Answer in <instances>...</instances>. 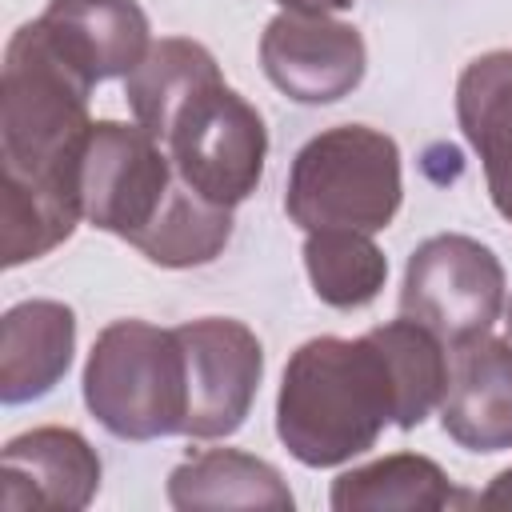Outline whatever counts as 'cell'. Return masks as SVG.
Segmentation results:
<instances>
[{
    "label": "cell",
    "mask_w": 512,
    "mask_h": 512,
    "mask_svg": "<svg viewBox=\"0 0 512 512\" xmlns=\"http://www.w3.org/2000/svg\"><path fill=\"white\" fill-rule=\"evenodd\" d=\"M176 340L184 348V384H188L184 436L192 440L232 436L244 424L264 376V348L256 332L228 316H204L180 324Z\"/></svg>",
    "instance_id": "cell-8"
},
{
    "label": "cell",
    "mask_w": 512,
    "mask_h": 512,
    "mask_svg": "<svg viewBox=\"0 0 512 512\" xmlns=\"http://www.w3.org/2000/svg\"><path fill=\"white\" fill-rule=\"evenodd\" d=\"M476 504L472 492L456 488L448 472L416 452H396L372 464H360L332 484V508L336 512H436V508H460Z\"/></svg>",
    "instance_id": "cell-16"
},
{
    "label": "cell",
    "mask_w": 512,
    "mask_h": 512,
    "mask_svg": "<svg viewBox=\"0 0 512 512\" xmlns=\"http://www.w3.org/2000/svg\"><path fill=\"white\" fill-rule=\"evenodd\" d=\"M456 116L484 164L496 212L512 220V48L484 52L460 72Z\"/></svg>",
    "instance_id": "cell-14"
},
{
    "label": "cell",
    "mask_w": 512,
    "mask_h": 512,
    "mask_svg": "<svg viewBox=\"0 0 512 512\" xmlns=\"http://www.w3.org/2000/svg\"><path fill=\"white\" fill-rule=\"evenodd\" d=\"M504 268L496 252L472 236H428L404 268L400 316L424 324L448 348H460L500 320Z\"/></svg>",
    "instance_id": "cell-7"
},
{
    "label": "cell",
    "mask_w": 512,
    "mask_h": 512,
    "mask_svg": "<svg viewBox=\"0 0 512 512\" xmlns=\"http://www.w3.org/2000/svg\"><path fill=\"white\" fill-rule=\"evenodd\" d=\"M396 424V380L368 336H316L284 368L276 396V432L308 468L344 464Z\"/></svg>",
    "instance_id": "cell-1"
},
{
    "label": "cell",
    "mask_w": 512,
    "mask_h": 512,
    "mask_svg": "<svg viewBox=\"0 0 512 512\" xmlns=\"http://www.w3.org/2000/svg\"><path fill=\"white\" fill-rule=\"evenodd\" d=\"M264 76L296 104H332L364 80V36L332 12H292L268 20L260 36Z\"/></svg>",
    "instance_id": "cell-9"
},
{
    "label": "cell",
    "mask_w": 512,
    "mask_h": 512,
    "mask_svg": "<svg viewBox=\"0 0 512 512\" xmlns=\"http://www.w3.org/2000/svg\"><path fill=\"white\" fill-rule=\"evenodd\" d=\"M372 340L380 344V352L392 368V380H396V428L408 432V428L424 424L448 392L444 340L408 316L372 328Z\"/></svg>",
    "instance_id": "cell-21"
},
{
    "label": "cell",
    "mask_w": 512,
    "mask_h": 512,
    "mask_svg": "<svg viewBox=\"0 0 512 512\" xmlns=\"http://www.w3.org/2000/svg\"><path fill=\"white\" fill-rule=\"evenodd\" d=\"M168 500L180 512L200 508H264V512H288L292 492L280 480V472L248 452L236 448H204L192 452L180 468L168 476Z\"/></svg>",
    "instance_id": "cell-15"
},
{
    "label": "cell",
    "mask_w": 512,
    "mask_h": 512,
    "mask_svg": "<svg viewBox=\"0 0 512 512\" xmlns=\"http://www.w3.org/2000/svg\"><path fill=\"white\" fill-rule=\"evenodd\" d=\"M232 240V208L200 196L180 176L156 212V220L132 240L160 268H200L212 264Z\"/></svg>",
    "instance_id": "cell-18"
},
{
    "label": "cell",
    "mask_w": 512,
    "mask_h": 512,
    "mask_svg": "<svg viewBox=\"0 0 512 512\" xmlns=\"http://www.w3.org/2000/svg\"><path fill=\"white\" fill-rule=\"evenodd\" d=\"M76 348V316L60 300H20L0 320V400L24 404L60 384Z\"/></svg>",
    "instance_id": "cell-12"
},
{
    "label": "cell",
    "mask_w": 512,
    "mask_h": 512,
    "mask_svg": "<svg viewBox=\"0 0 512 512\" xmlns=\"http://www.w3.org/2000/svg\"><path fill=\"white\" fill-rule=\"evenodd\" d=\"M80 220L84 216H80L76 192L4 172V188H0V260H4V268L48 256L56 244H64L76 232Z\"/></svg>",
    "instance_id": "cell-19"
},
{
    "label": "cell",
    "mask_w": 512,
    "mask_h": 512,
    "mask_svg": "<svg viewBox=\"0 0 512 512\" xmlns=\"http://www.w3.org/2000/svg\"><path fill=\"white\" fill-rule=\"evenodd\" d=\"M452 352L448 392L440 400L444 432L468 452L512 448V344L476 336Z\"/></svg>",
    "instance_id": "cell-11"
},
{
    "label": "cell",
    "mask_w": 512,
    "mask_h": 512,
    "mask_svg": "<svg viewBox=\"0 0 512 512\" xmlns=\"http://www.w3.org/2000/svg\"><path fill=\"white\" fill-rule=\"evenodd\" d=\"M84 404L120 440L184 432L188 384L176 328L148 320L108 324L84 364Z\"/></svg>",
    "instance_id": "cell-4"
},
{
    "label": "cell",
    "mask_w": 512,
    "mask_h": 512,
    "mask_svg": "<svg viewBox=\"0 0 512 512\" xmlns=\"http://www.w3.org/2000/svg\"><path fill=\"white\" fill-rule=\"evenodd\" d=\"M164 148L176 176L200 196L236 208L264 176L268 128L264 116L224 80L200 88L172 120Z\"/></svg>",
    "instance_id": "cell-5"
},
{
    "label": "cell",
    "mask_w": 512,
    "mask_h": 512,
    "mask_svg": "<svg viewBox=\"0 0 512 512\" xmlns=\"http://www.w3.org/2000/svg\"><path fill=\"white\" fill-rule=\"evenodd\" d=\"M276 4H284V8H292V12H340V8H348L352 0H276Z\"/></svg>",
    "instance_id": "cell-23"
},
{
    "label": "cell",
    "mask_w": 512,
    "mask_h": 512,
    "mask_svg": "<svg viewBox=\"0 0 512 512\" xmlns=\"http://www.w3.org/2000/svg\"><path fill=\"white\" fill-rule=\"evenodd\" d=\"M304 268L312 292L332 308H364L380 296L388 260L372 244V232L356 228H316L304 240Z\"/></svg>",
    "instance_id": "cell-20"
},
{
    "label": "cell",
    "mask_w": 512,
    "mask_h": 512,
    "mask_svg": "<svg viewBox=\"0 0 512 512\" xmlns=\"http://www.w3.org/2000/svg\"><path fill=\"white\" fill-rule=\"evenodd\" d=\"M100 488V456L72 428H32L0 452L4 512H76Z\"/></svg>",
    "instance_id": "cell-10"
},
{
    "label": "cell",
    "mask_w": 512,
    "mask_h": 512,
    "mask_svg": "<svg viewBox=\"0 0 512 512\" xmlns=\"http://www.w3.org/2000/svg\"><path fill=\"white\" fill-rule=\"evenodd\" d=\"M476 504L480 508H512V464L504 472H496V480L484 492H476Z\"/></svg>",
    "instance_id": "cell-22"
},
{
    "label": "cell",
    "mask_w": 512,
    "mask_h": 512,
    "mask_svg": "<svg viewBox=\"0 0 512 512\" xmlns=\"http://www.w3.org/2000/svg\"><path fill=\"white\" fill-rule=\"evenodd\" d=\"M400 148L368 124H340L312 136L288 172L284 208L304 232H380L400 208Z\"/></svg>",
    "instance_id": "cell-3"
},
{
    "label": "cell",
    "mask_w": 512,
    "mask_h": 512,
    "mask_svg": "<svg viewBox=\"0 0 512 512\" xmlns=\"http://www.w3.org/2000/svg\"><path fill=\"white\" fill-rule=\"evenodd\" d=\"M92 88L96 80L60 48V40L44 28L40 16L32 24H20L8 40L0 76L4 172L76 192V160L92 128Z\"/></svg>",
    "instance_id": "cell-2"
},
{
    "label": "cell",
    "mask_w": 512,
    "mask_h": 512,
    "mask_svg": "<svg viewBox=\"0 0 512 512\" xmlns=\"http://www.w3.org/2000/svg\"><path fill=\"white\" fill-rule=\"evenodd\" d=\"M172 184V156L148 128L120 120H96L88 128L76 160V196L92 228L132 244L156 220Z\"/></svg>",
    "instance_id": "cell-6"
},
{
    "label": "cell",
    "mask_w": 512,
    "mask_h": 512,
    "mask_svg": "<svg viewBox=\"0 0 512 512\" xmlns=\"http://www.w3.org/2000/svg\"><path fill=\"white\" fill-rule=\"evenodd\" d=\"M508 328H512V304H508Z\"/></svg>",
    "instance_id": "cell-24"
},
{
    "label": "cell",
    "mask_w": 512,
    "mask_h": 512,
    "mask_svg": "<svg viewBox=\"0 0 512 512\" xmlns=\"http://www.w3.org/2000/svg\"><path fill=\"white\" fill-rule=\"evenodd\" d=\"M40 20L96 84L128 76L152 48L148 16L136 0H48Z\"/></svg>",
    "instance_id": "cell-13"
},
{
    "label": "cell",
    "mask_w": 512,
    "mask_h": 512,
    "mask_svg": "<svg viewBox=\"0 0 512 512\" xmlns=\"http://www.w3.org/2000/svg\"><path fill=\"white\" fill-rule=\"evenodd\" d=\"M224 80L216 56L184 36H164L148 48V56L124 76V96L140 128H148L160 144L180 116V108L208 84Z\"/></svg>",
    "instance_id": "cell-17"
}]
</instances>
